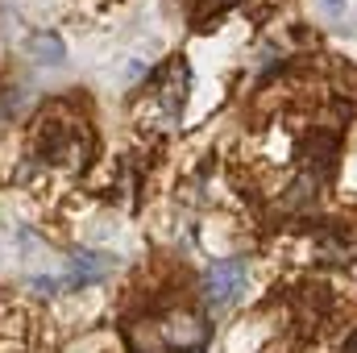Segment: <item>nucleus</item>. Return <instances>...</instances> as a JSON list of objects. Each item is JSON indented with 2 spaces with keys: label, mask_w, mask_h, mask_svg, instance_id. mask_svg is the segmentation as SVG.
Instances as JSON below:
<instances>
[{
  "label": "nucleus",
  "mask_w": 357,
  "mask_h": 353,
  "mask_svg": "<svg viewBox=\"0 0 357 353\" xmlns=\"http://www.w3.org/2000/svg\"><path fill=\"white\" fill-rule=\"evenodd\" d=\"M112 266H116V258L104 254V250H79V254L71 258V278H67V287H88L96 278H104Z\"/></svg>",
  "instance_id": "7ed1b4c3"
},
{
  "label": "nucleus",
  "mask_w": 357,
  "mask_h": 353,
  "mask_svg": "<svg viewBox=\"0 0 357 353\" xmlns=\"http://www.w3.org/2000/svg\"><path fill=\"white\" fill-rule=\"evenodd\" d=\"M349 353H357V337H354V341H349Z\"/></svg>",
  "instance_id": "0eeeda50"
},
{
  "label": "nucleus",
  "mask_w": 357,
  "mask_h": 353,
  "mask_svg": "<svg viewBox=\"0 0 357 353\" xmlns=\"http://www.w3.org/2000/svg\"><path fill=\"white\" fill-rule=\"evenodd\" d=\"M33 154L46 167H84L91 154L88 125L63 104H50L33 125Z\"/></svg>",
  "instance_id": "f257e3e1"
},
{
  "label": "nucleus",
  "mask_w": 357,
  "mask_h": 353,
  "mask_svg": "<svg viewBox=\"0 0 357 353\" xmlns=\"http://www.w3.org/2000/svg\"><path fill=\"white\" fill-rule=\"evenodd\" d=\"M245 274H250L245 258H220V262H212L208 266V278H204V299L212 308L233 303L241 295V287H245Z\"/></svg>",
  "instance_id": "f03ea898"
},
{
  "label": "nucleus",
  "mask_w": 357,
  "mask_h": 353,
  "mask_svg": "<svg viewBox=\"0 0 357 353\" xmlns=\"http://www.w3.org/2000/svg\"><path fill=\"white\" fill-rule=\"evenodd\" d=\"M337 171H341V195L357 200V129L341 142V158H337Z\"/></svg>",
  "instance_id": "20e7f679"
},
{
  "label": "nucleus",
  "mask_w": 357,
  "mask_h": 353,
  "mask_svg": "<svg viewBox=\"0 0 357 353\" xmlns=\"http://www.w3.org/2000/svg\"><path fill=\"white\" fill-rule=\"evenodd\" d=\"M345 8H349V0H320V13H324V17H333V21H337V17H345Z\"/></svg>",
  "instance_id": "423d86ee"
},
{
  "label": "nucleus",
  "mask_w": 357,
  "mask_h": 353,
  "mask_svg": "<svg viewBox=\"0 0 357 353\" xmlns=\"http://www.w3.org/2000/svg\"><path fill=\"white\" fill-rule=\"evenodd\" d=\"M29 54H33L38 63H50V67H59V63L67 59V46H63V38H59V33H46V29H38V33L29 38Z\"/></svg>",
  "instance_id": "39448f33"
}]
</instances>
